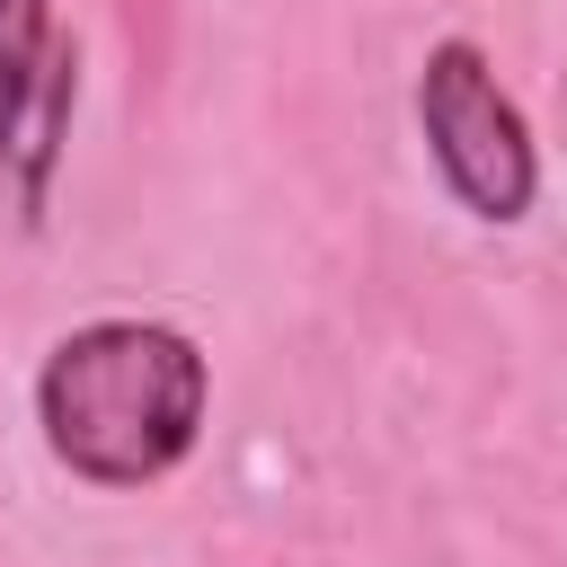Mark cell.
I'll list each match as a JSON object with an SVG mask.
<instances>
[{
	"mask_svg": "<svg viewBox=\"0 0 567 567\" xmlns=\"http://www.w3.org/2000/svg\"><path fill=\"white\" fill-rule=\"evenodd\" d=\"M204 346L168 319H89L35 363L44 452L89 487H151L204 434Z\"/></svg>",
	"mask_w": 567,
	"mask_h": 567,
	"instance_id": "6da1fadb",
	"label": "cell"
},
{
	"mask_svg": "<svg viewBox=\"0 0 567 567\" xmlns=\"http://www.w3.org/2000/svg\"><path fill=\"white\" fill-rule=\"evenodd\" d=\"M416 133H425V159H434V177L452 186V204L470 221L505 230V221L532 213V195H540L532 124H523V106L505 97L496 62L470 35L425 44V62H416Z\"/></svg>",
	"mask_w": 567,
	"mask_h": 567,
	"instance_id": "7a4b0ae2",
	"label": "cell"
},
{
	"mask_svg": "<svg viewBox=\"0 0 567 567\" xmlns=\"http://www.w3.org/2000/svg\"><path fill=\"white\" fill-rule=\"evenodd\" d=\"M71 106H80V44L62 35L53 0H0V186L27 230L53 213Z\"/></svg>",
	"mask_w": 567,
	"mask_h": 567,
	"instance_id": "3957f363",
	"label": "cell"
}]
</instances>
